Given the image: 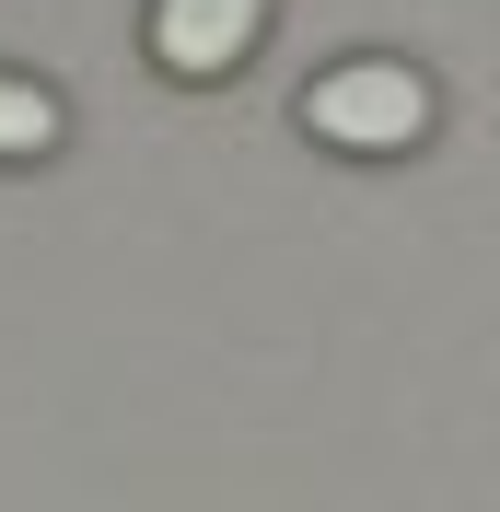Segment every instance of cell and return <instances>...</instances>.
Masks as SVG:
<instances>
[{
  "instance_id": "cell-1",
  "label": "cell",
  "mask_w": 500,
  "mask_h": 512,
  "mask_svg": "<svg viewBox=\"0 0 500 512\" xmlns=\"http://www.w3.org/2000/svg\"><path fill=\"white\" fill-rule=\"evenodd\" d=\"M303 128L326 140V152H349V163H396V152H419V140L442 128V94H431L419 59L361 47V59H326L303 82Z\"/></svg>"
},
{
  "instance_id": "cell-2",
  "label": "cell",
  "mask_w": 500,
  "mask_h": 512,
  "mask_svg": "<svg viewBox=\"0 0 500 512\" xmlns=\"http://www.w3.org/2000/svg\"><path fill=\"white\" fill-rule=\"evenodd\" d=\"M280 0H152V59L175 82H233L256 59V35H268Z\"/></svg>"
},
{
  "instance_id": "cell-3",
  "label": "cell",
  "mask_w": 500,
  "mask_h": 512,
  "mask_svg": "<svg viewBox=\"0 0 500 512\" xmlns=\"http://www.w3.org/2000/svg\"><path fill=\"white\" fill-rule=\"evenodd\" d=\"M59 128H70V105L47 94L35 70H0V163H47Z\"/></svg>"
}]
</instances>
